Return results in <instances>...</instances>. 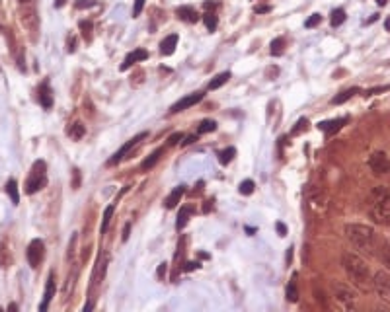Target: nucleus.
<instances>
[{"instance_id": "f257e3e1", "label": "nucleus", "mask_w": 390, "mask_h": 312, "mask_svg": "<svg viewBox=\"0 0 390 312\" xmlns=\"http://www.w3.org/2000/svg\"><path fill=\"white\" fill-rule=\"evenodd\" d=\"M341 265H343V271H345V275L351 281V285L355 289H359L361 293L372 291L371 269H369L367 261L363 259L361 254H357V252H343Z\"/></svg>"}, {"instance_id": "f03ea898", "label": "nucleus", "mask_w": 390, "mask_h": 312, "mask_svg": "<svg viewBox=\"0 0 390 312\" xmlns=\"http://www.w3.org/2000/svg\"><path fill=\"white\" fill-rule=\"evenodd\" d=\"M345 238L349 240V244L353 246V250L361 256H374V248H376V232L369 224H359V222H351L345 224L343 228Z\"/></svg>"}, {"instance_id": "7ed1b4c3", "label": "nucleus", "mask_w": 390, "mask_h": 312, "mask_svg": "<svg viewBox=\"0 0 390 312\" xmlns=\"http://www.w3.org/2000/svg\"><path fill=\"white\" fill-rule=\"evenodd\" d=\"M369 207V217L374 224L386 226L390 224V187L388 185H376L369 193L367 199Z\"/></svg>"}, {"instance_id": "20e7f679", "label": "nucleus", "mask_w": 390, "mask_h": 312, "mask_svg": "<svg viewBox=\"0 0 390 312\" xmlns=\"http://www.w3.org/2000/svg\"><path fill=\"white\" fill-rule=\"evenodd\" d=\"M47 184V168L43 160H37L32 166V172H30V178L26 182V193H37L39 189H43V185Z\"/></svg>"}, {"instance_id": "39448f33", "label": "nucleus", "mask_w": 390, "mask_h": 312, "mask_svg": "<svg viewBox=\"0 0 390 312\" xmlns=\"http://www.w3.org/2000/svg\"><path fill=\"white\" fill-rule=\"evenodd\" d=\"M369 168L374 176H390V158L386 152L378 150L369 156Z\"/></svg>"}, {"instance_id": "423d86ee", "label": "nucleus", "mask_w": 390, "mask_h": 312, "mask_svg": "<svg viewBox=\"0 0 390 312\" xmlns=\"http://www.w3.org/2000/svg\"><path fill=\"white\" fill-rule=\"evenodd\" d=\"M372 291L384 302H390V275L386 271H376L372 275Z\"/></svg>"}, {"instance_id": "0eeeda50", "label": "nucleus", "mask_w": 390, "mask_h": 312, "mask_svg": "<svg viewBox=\"0 0 390 312\" xmlns=\"http://www.w3.org/2000/svg\"><path fill=\"white\" fill-rule=\"evenodd\" d=\"M334 296L336 300L347 310V308H353L355 306V300H357V293L349 285H343V283H336L334 285Z\"/></svg>"}, {"instance_id": "6e6552de", "label": "nucleus", "mask_w": 390, "mask_h": 312, "mask_svg": "<svg viewBox=\"0 0 390 312\" xmlns=\"http://www.w3.org/2000/svg\"><path fill=\"white\" fill-rule=\"evenodd\" d=\"M146 137H148V133H144V131H142V133H139V135H135V137H133V139H129V141H127V143H125L123 147L119 148V150H117V152H115V154H113V156H111V158H109V160H107V164H109V166H115V164H119V162H121V160H123L125 156H127V154H129V152H131V150H133V148L137 147V145H139V143H141V141H144V139H146Z\"/></svg>"}, {"instance_id": "1a4fd4ad", "label": "nucleus", "mask_w": 390, "mask_h": 312, "mask_svg": "<svg viewBox=\"0 0 390 312\" xmlns=\"http://www.w3.org/2000/svg\"><path fill=\"white\" fill-rule=\"evenodd\" d=\"M26 256H28V263L36 269L37 265L41 263V259L45 256V244H43V240H32L30 242V246H28V252H26Z\"/></svg>"}, {"instance_id": "9d476101", "label": "nucleus", "mask_w": 390, "mask_h": 312, "mask_svg": "<svg viewBox=\"0 0 390 312\" xmlns=\"http://www.w3.org/2000/svg\"><path fill=\"white\" fill-rule=\"evenodd\" d=\"M374 256L378 257V261L390 269V242L386 238H376V248H374Z\"/></svg>"}, {"instance_id": "9b49d317", "label": "nucleus", "mask_w": 390, "mask_h": 312, "mask_svg": "<svg viewBox=\"0 0 390 312\" xmlns=\"http://www.w3.org/2000/svg\"><path fill=\"white\" fill-rule=\"evenodd\" d=\"M201 100H203V92H193V94H189V96H185V98H181L179 102H176V104L170 108V111H172V113L183 111V110H187V108H191V106H195V104L201 102Z\"/></svg>"}, {"instance_id": "f8f14e48", "label": "nucleus", "mask_w": 390, "mask_h": 312, "mask_svg": "<svg viewBox=\"0 0 390 312\" xmlns=\"http://www.w3.org/2000/svg\"><path fill=\"white\" fill-rule=\"evenodd\" d=\"M55 289H57V285H55V273H49V277H47V283H45L43 300H41V304H39V312H45L47 308H49V302L53 300V296H55Z\"/></svg>"}, {"instance_id": "ddd939ff", "label": "nucleus", "mask_w": 390, "mask_h": 312, "mask_svg": "<svg viewBox=\"0 0 390 312\" xmlns=\"http://www.w3.org/2000/svg\"><path fill=\"white\" fill-rule=\"evenodd\" d=\"M20 24L24 26V28H28V30H37V16H36V10L34 8H30V6H26L24 10H20Z\"/></svg>"}, {"instance_id": "4468645a", "label": "nucleus", "mask_w": 390, "mask_h": 312, "mask_svg": "<svg viewBox=\"0 0 390 312\" xmlns=\"http://www.w3.org/2000/svg\"><path fill=\"white\" fill-rule=\"evenodd\" d=\"M144 59H148V51H144V49H135L133 53H129V55L125 57L123 65H121V71H127L129 67H133L135 63L144 61Z\"/></svg>"}, {"instance_id": "2eb2a0df", "label": "nucleus", "mask_w": 390, "mask_h": 312, "mask_svg": "<svg viewBox=\"0 0 390 312\" xmlns=\"http://www.w3.org/2000/svg\"><path fill=\"white\" fill-rule=\"evenodd\" d=\"M345 123H347V119L345 117H339V119H332V121H322V123H318V129H322L326 135H334Z\"/></svg>"}, {"instance_id": "dca6fc26", "label": "nucleus", "mask_w": 390, "mask_h": 312, "mask_svg": "<svg viewBox=\"0 0 390 312\" xmlns=\"http://www.w3.org/2000/svg\"><path fill=\"white\" fill-rule=\"evenodd\" d=\"M183 193H185V185H177V187H174V191L166 197V209H176L177 207V203L181 201V197H183Z\"/></svg>"}, {"instance_id": "f3484780", "label": "nucleus", "mask_w": 390, "mask_h": 312, "mask_svg": "<svg viewBox=\"0 0 390 312\" xmlns=\"http://www.w3.org/2000/svg\"><path fill=\"white\" fill-rule=\"evenodd\" d=\"M39 102H41V106H43L45 110H49V108L53 106V94H51V88H49L47 82H43V84L39 86Z\"/></svg>"}, {"instance_id": "a211bd4d", "label": "nucleus", "mask_w": 390, "mask_h": 312, "mask_svg": "<svg viewBox=\"0 0 390 312\" xmlns=\"http://www.w3.org/2000/svg\"><path fill=\"white\" fill-rule=\"evenodd\" d=\"M176 45H177V36L176 34H172V36H168L162 43H160V53H162V55H172V53L176 51Z\"/></svg>"}, {"instance_id": "6ab92c4d", "label": "nucleus", "mask_w": 390, "mask_h": 312, "mask_svg": "<svg viewBox=\"0 0 390 312\" xmlns=\"http://www.w3.org/2000/svg\"><path fill=\"white\" fill-rule=\"evenodd\" d=\"M176 14H177V18H181L183 22H197V12H195V8L193 6H179L176 10Z\"/></svg>"}, {"instance_id": "aec40b11", "label": "nucleus", "mask_w": 390, "mask_h": 312, "mask_svg": "<svg viewBox=\"0 0 390 312\" xmlns=\"http://www.w3.org/2000/svg\"><path fill=\"white\" fill-rule=\"evenodd\" d=\"M4 191H6V195L10 197L12 205H18V203H20V193H18V184H16V180H8V182H6V185H4Z\"/></svg>"}, {"instance_id": "412c9836", "label": "nucleus", "mask_w": 390, "mask_h": 312, "mask_svg": "<svg viewBox=\"0 0 390 312\" xmlns=\"http://www.w3.org/2000/svg\"><path fill=\"white\" fill-rule=\"evenodd\" d=\"M355 94H359V88H347V90L337 94L336 98H332V104H334V106H341V104H345L347 100H351Z\"/></svg>"}, {"instance_id": "4be33fe9", "label": "nucleus", "mask_w": 390, "mask_h": 312, "mask_svg": "<svg viewBox=\"0 0 390 312\" xmlns=\"http://www.w3.org/2000/svg\"><path fill=\"white\" fill-rule=\"evenodd\" d=\"M191 213H193V209H191V207H181V209H179V215H177V220H176L177 230H181V228L187 224V220H189V217H191Z\"/></svg>"}, {"instance_id": "5701e85b", "label": "nucleus", "mask_w": 390, "mask_h": 312, "mask_svg": "<svg viewBox=\"0 0 390 312\" xmlns=\"http://www.w3.org/2000/svg\"><path fill=\"white\" fill-rule=\"evenodd\" d=\"M229 78H231V73L227 71V73H219L215 78H211V82H209V90H217V88H221L223 84H227L229 82Z\"/></svg>"}, {"instance_id": "b1692460", "label": "nucleus", "mask_w": 390, "mask_h": 312, "mask_svg": "<svg viewBox=\"0 0 390 312\" xmlns=\"http://www.w3.org/2000/svg\"><path fill=\"white\" fill-rule=\"evenodd\" d=\"M69 135H71V139H74V141H78V139H82L84 137V133H86V127L80 123V121H76V123H72L71 127H69V131H67Z\"/></svg>"}, {"instance_id": "393cba45", "label": "nucleus", "mask_w": 390, "mask_h": 312, "mask_svg": "<svg viewBox=\"0 0 390 312\" xmlns=\"http://www.w3.org/2000/svg\"><path fill=\"white\" fill-rule=\"evenodd\" d=\"M162 152H164V148L154 150V152H152V154H150V156H148V158H146V160H144V162L141 164L142 170H150V168H154V166H156V162L160 160V156H162Z\"/></svg>"}, {"instance_id": "a878e982", "label": "nucleus", "mask_w": 390, "mask_h": 312, "mask_svg": "<svg viewBox=\"0 0 390 312\" xmlns=\"http://www.w3.org/2000/svg\"><path fill=\"white\" fill-rule=\"evenodd\" d=\"M234 156H236V148L234 147L225 148V150H221V152H219V162H221V164H225V166L231 164Z\"/></svg>"}, {"instance_id": "bb28decb", "label": "nucleus", "mask_w": 390, "mask_h": 312, "mask_svg": "<svg viewBox=\"0 0 390 312\" xmlns=\"http://www.w3.org/2000/svg\"><path fill=\"white\" fill-rule=\"evenodd\" d=\"M271 49V55L273 57H279V55H283V47H285V39L283 37H275L273 41H271V45H269Z\"/></svg>"}, {"instance_id": "cd10ccee", "label": "nucleus", "mask_w": 390, "mask_h": 312, "mask_svg": "<svg viewBox=\"0 0 390 312\" xmlns=\"http://www.w3.org/2000/svg\"><path fill=\"white\" fill-rule=\"evenodd\" d=\"M113 211H115V205H107L106 211H104V219H102V234L107 230V226H109V222H111V217H113Z\"/></svg>"}, {"instance_id": "c85d7f7f", "label": "nucleus", "mask_w": 390, "mask_h": 312, "mask_svg": "<svg viewBox=\"0 0 390 312\" xmlns=\"http://www.w3.org/2000/svg\"><path fill=\"white\" fill-rule=\"evenodd\" d=\"M203 22H205V26H207L209 32H215V30H217L219 20H217V14H215V12H205V14H203Z\"/></svg>"}, {"instance_id": "c756f323", "label": "nucleus", "mask_w": 390, "mask_h": 312, "mask_svg": "<svg viewBox=\"0 0 390 312\" xmlns=\"http://www.w3.org/2000/svg\"><path fill=\"white\" fill-rule=\"evenodd\" d=\"M287 300L289 302H297L299 300V289H297V283H295V279L289 283V287H287Z\"/></svg>"}, {"instance_id": "7c9ffc66", "label": "nucleus", "mask_w": 390, "mask_h": 312, "mask_svg": "<svg viewBox=\"0 0 390 312\" xmlns=\"http://www.w3.org/2000/svg\"><path fill=\"white\" fill-rule=\"evenodd\" d=\"M215 129H217V123H215L213 119H205V121H201V125L197 127V133H199V135H205V133H213Z\"/></svg>"}, {"instance_id": "2f4dec72", "label": "nucleus", "mask_w": 390, "mask_h": 312, "mask_svg": "<svg viewBox=\"0 0 390 312\" xmlns=\"http://www.w3.org/2000/svg\"><path fill=\"white\" fill-rule=\"evenodd\" d=\"M330 22H332V26H334V28L341 26V24L345 22V10H341V8L334 10V12H332V20H330Z\"/></svg>"}, {"instance_id": "473e14b6", "label": "nucleus", "mask_w": 390, "mask_h": 312, "mask_svg": "<svg viewBox=\"0 0 390 312\" xmlns=\"http://www.w3.org/2000/svg\"><path fill=\"white\" fill-rule=\"evenodd\" d=\"M254 187H256V184H254L252 180H244V182L240 184V187H238V191H240L242 195H250V193H254Z\"/></svg>"}, {"instance_id": "72a5a7b5", "label": "nucleus", "mask_w": 390, "mask_h": 312, "mask_svg": "<svg viewBox=\"0 0 390 312\" xmlns=\"http://www.w3.org/2000/svg\"><path fill=\"white\" fill-rule=\"evenodd\" d=\"M80 30H82V36L86 37V39H92V22L82 20L80 22Z\"/></svg>"}, {"instance_id": "f704fd0d", "label": "nucleus", "mask_w": 390, "mask_h": 312, "mask_svg": "<svg viewBox=\"0 0 390 312\" xmlns=\"http://www.w3.org/2000/svg\"><path fill=\"white\" fill-rule=\"evenodd\" d=\"M92 6H96V0H76V2H74V8H78V10L92 8Z\"/></svg>"}, {"instance_id": "c9c22d12", "label": "nucleus", "mask_w": 390, "mask_h": 312, "mask_svg": "<svg viewBox=\"0 0 390 312\" xmlns=\"http://www.w3.org/2000/svg\"><path fill=\"white\" fill-rule=\"evenodd\" d=\"M320 22H322V16L320 14H312L310 18L304 22V28H314V26H318Z\"/></svg>"}, {"instance_id": "e433bc0d", "label": "nucleus", "mask_w": 390, "mask_h": 312, "mask_svg": "<svg viewBox=\"0 0 390 312\" xmlns=\"http://www.w3.org/2000/svg\"><path fill=\"white\" fill-rule=\"evenodd\" d=\"M306 129H308V121H306V119H299V121H297V127L293 129V133L299 135L301 131H306Z\"/></svg>"}, {"instance_id": "4c0bfd02", "label": "nucleus", "mask_w": 390, "mask_h": 312, "mask_svg": "<svg viewBox=\"0 0 390 312\" xmlns=\"http://www.w3.org/2000/svg\"><path fill=\"white\" fill-rule=\"evenodd\" d=\"M181 139H183V133H174V135L168 139V147H174V145H177Z\"/></svg>"}, {"instance_id": "58836bf2", "label": "nucleus", "mask_w": 390, "mask_h": 312, "mask_svg": "<svg viewBox=\"0 0 390 312\" xmlns=\"http://www.w3.org/2000/svg\"><path fill=\"white\" fill-rule=\"evenodd\" d=\"M142 6H144V0H135V6H133V18H137L142 12Z\"/></svg>"}, {"instance_id": "ea45409f", "label": "nucleus", "mask_w": 390, "mask_h": 312, "mask_svg": "<svg viewBox=\"0 0 390 312\" xmlns=\"http://www.w3.org/2000/svg\"><path fill=\"white\" fill-rule=\"evenodd\" d=\"M67 51H69V53H74V51H76V37L74 36H71L69 37V41H67Z\"/></svg>"}, {"instance_id": "a19ab883", "label": "nucleus", "mask_w": 390, "mask_h": 312, "mask_svg": "<svg viewBox=\"0 0 390 312\" xmlns=\"http://www.w3.org/2000/svg\"><path fill=\"white\" fill-rule=\"evenodd\" d=\"M166 269H168V263H160V267H158V279L160 281L166 277Z\"/></svg>"}, {"instance_id": "79ce46f5", "label": "nucleus", "mask_w": 390, "mask_h": 312, "mask_svg": "<svg viewBox=\"0 0 390 312\" xmlns=\"http://www.w3.org/2000/svg\"><path fill=\"white\" fill-rule=\"evenodd\" d=\"M72 174H74V184H72V187H74V189H78V185H80V172H78V170H74Z\"/></svg>"}, {"instance_id": "37998d69", "label": "nucleus", "mask_w": 390, "mask_h": 312, "mask_svg": "<svg viewBox=\"0 0 390 312\" xmlns=\"http://www.w3.org/2000/svg\"><path fill=\"white\" fill-rule=\"evenodd\" d=\"M275 226H277V232H279V236H285V234H287V226H285L283 222H277Z\"/></svg>"}, {"instance_id": "c03bdc74", "label": "nucleus", "mask_w": 390, "mask_h": 312, "mask_svg": "<svg viewBox=\"0 0 390 312\" xmlns=\"http://www.w3.org/2000/svg\"><path fill=\"white\" fill-rule=\"evenodd\" d=\"M199 267V263L197 261H187L185 263V271H193V269H197Z\"/></svg>"}, {"instance_id": "a18cd8bd", "label": "nucleus", "mask_w": 390, "mask_h": 312, "mask_svg": "<svg viewBox=\"0 0 390 312\" xmlns=\"http://www.w3.org/2000/svg\"><path fill=\"white\" fill-rule=\"evenodd\" d=\"M129 230H131V222H127V224H125V228H123V242H127V240H129Z\"/></svg>"}, {"instance_id": "49530a36", "label": "nucleus", "mask_w": 390, "mask_h": 312, "mask_svg": "<svg viewBox=\"0 0 390 312\" xmlns=\"http://www.w3.org/2000/svg\"><path fill=\"white\" fill-rule=\"evenodd\" d=\"M254 10H256V12H258V14H264V12H269V10H271V8H269V6H256V8H254Z\"/></svg>"}, {"instance_id": "de8ad7c7", "label": "nucleus", "mask_w": 390, "mask_h": 312, "mask_svg": "<svg viewBox=\"0 0 390 312\" xmlns=\"http://www.w3.org/2000/svg\"><path fill=\"white\" fill-rule=\"evenodd\" d=\"M195 141H197V135H189V137L183 141V145L187 147V145H191V143H195Z\"/></svg>"}, {"instance_id": "09e8293b", "label": "nucleus", "mask_w": 390, "mask_h": 312, "mask_svg": "<svg viewBox=\"0 0 390 312\" xmlns=\"http://www.w3.org/2000/svg\"><path fill=\"white\" fill-rule=\"evenodd\" d=\"M291 259H293V250L289 248V252H287V263H291Z\"/></svg>"}, {"instance_id": "8fccbe9b", "label": "nucleus", "mask_w": 390, "mask_h": 312, "mask_svg": "<svg viewBox=\"0 0 390 312\" xmlns=\"http://www.w3.org/2000/svg\"><path fill=\"white\" fill-rule=\"evenodd\" d=\"M63 4H65V0H57V2H55V6H57V8H61Z\"/></svg>"}, {"instance_id": "3c124183", "label": "nucleus", "mask_w": 390, "mask_h": 312, "mask_svg": "<svg viewBox=\"0 0 390 312\" xmlns=\"http://www.w3.org/2000/svg\"><path fill=\"white\" fill-rule=\"evenodd\" d=\"M376 2H378V4H380V6H384V4H386V2H388V0H376Z\"/></svg>"}, {"instance_id": "603ef678", "label": "nucleus", "mask_w": 390, "mask_h": 312, "mask_svg": "<svg viewBox=\"0 0 390 312\" xmlns=\"http://www.w3.org/2000/svg\"><path fill=\"white\" fill-rule=\"evenodd\" d=\"M18 2H24V4H28V0H18Z\"/></svg>"}]
</instances>
